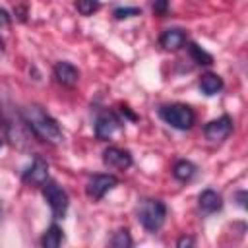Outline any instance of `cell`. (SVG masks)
<instances>
[{
    "instance_id": "cell-1",
    "label": "cell",
    "mask_w": 248,
    "mask_h": 248,
    "mask_svg": "<svg viewBox=\"0 0 248 248\" xmlns=\"http://www.w3.org/2000/svg\"><path fill=\"white\" fill-rule=\"evenodd\" d=\"M21 116H23V122L27 124V128L41 141H46V143L56 145V143H60L64 140L62 128L58 126V122L41 105H27L21 110Z\"/></svg>"
},
{
    "instance_id": "cell-2",
    "label": "cell",
    "mask_w": 248,
    "mask_h": 248,
    "mask_svg": "<svg viewBox=\"0 0 248 248\" xmlns=\"http://www.w3.org/2000/svg\"><path fill=\"white\" fill-rule=\"evenodd\" d=\"M167 219V205L161 200H143L138 209V221L149 232L159 231Z\"/></svg>"
},
{
    "instance_id": "cell-3",
    "label": "cell",
    "mask_w": 248,
    "mask_h": 248,
    "mask_svg": "<svg viewBox=\"0 0 248 248\" xmlns=\"http://www.w3.org/2000/svg\"><path fill=\"white\" fill-rule=\"evenodd\" d=\"M159 116H161L169 126H172V128H176V130H188V128H192L194 122H196L194 110H192L188 105H180V103L161 107Z\"/></svg>"
},
{
    "instance_id": "cell-4",
    "label": "cell",
    "mask_w": 248,
    "mask_h": 248,
    "mask_svg": "<svg viewBox=\"0 0 248 248\" xmlns=\"http://www.w3.org/2000/svg\"><path fill=\"white\" fill-rule=\"evenodd\" d=\"M43 196L52 211V217L54 219H62L68 211V205H70V198L66 194V190L62 186H58L54 180H46L43 184Z\"/></svg>"
},
{
    "instance_id": "cell-5",
    "label": "cell",
    "mask_w": 248,
    "mask_h": 248,
    "mask_svg": "<svg viewBox=\"0 0 248 248\" xmlns=\"http://www.w3.org/2000/svg\"><path fill=\"white\" fill-rule=\"evenodd\" d=\"M114 186H118V178L114 174H95L87 186H85V194L93 200V202H99L105 198L107 192H110Z\"/></svg>"
},
{
    "instance_id": "cell-6",
    "label": "cell",
    "mask_w": 248,
    "mask_h": 248,
    "mask_svg": "<svg viewBox=\"0 0 248 248\" xmlns=\"http://www.w3.org/2000/svg\"><path fill=\"white\" fill-rule=\"evenodd\" d=\"M231 132H232V120L227 114L207 122L205 128H203V136L209 141H223V140H227L231 136Z\"/></svg>"
},
{
    "instance_id": "cell-7",
    "label": "cell",
    "mask_w": 248,
    "mask_h": 248,
    "mask_svg": "<svg viewBox=\"0 0 248 248\" xmlns=\"http://www.w3.org/2000/svg\"><path fill=\"white\" fill-rule=\"evenodd\" d=\"M103 163L110 169L126 170L132 167V153L122 147H107L103 151Z\"/></svg>"
},
{
    "instance_id": "cell-8",
    "label": "cell",
    "mask_w": 248,
    "mask_h": 248,
    "mask_svg": "<svg viewBox=\"0 0 248 248\" xmlns=\"http://www.w3.org/2000/svg\"><path fill=\"white\" fill-rule=\"evenodd\" d=\"M23 180L29 182V184H35V186H43L46 180H48V165L43 157H35L31 167L23 172Z\"/></svg>"
},
{
    "instance_id": "cell-9",
    "label": "cell",
    "mask_w": 248,
    "mask_h": 248,
    "mask_svg": "<svg viewBox=\"0 0 248 248\" xmlns=\"http://www.w3.org/2000/svg\"><path fill=\"white\" fill-rule=\"evenodd\" d=\"M120 122L112 112H101L95 120V136L99 140H108L116 130H118Z\"/></svg>"
},
{
    "instance_id": "cell-10",
    "label": "cell",
    "mask_w": 248,
    "mask_h": 248,
    "mask_svg": "<svg viewBox=\"0 0 248 248\" xmlns=\"http://www.w3.org/2000/svg\"><path fill=\"white\" fill-rule=\"evenodd\" d=\"M54 78L58 83H62L64 87H74L79 79V72L74 64L70 62H58L54 66Z\"/></svg>"
},
{
    "instance_id": "cell-11",
    "label": "cell",
    "mask_w": 248,
    "mask_h": 248,
    "mask_svg": "<svg viewBox=\"0 0 248 248\" xmlns=\"http://www.w3.org/2000/svg\"><path fill=\"white\" fill-rule=\"evenodd\" d=\"M198 207H200L205 215L215 213V211H219V209L223 207V198H221V194H217L215 190H203V192L200 194V198H198Z\"/></svg>"
},
{
    "instance_id": "cell-12",
    "label": "cell",
    "mask_w": 248,
    "mask_h": 248,
    "mask_svg": "<svg viewBox=\"0 0 248 248\" xmlns=\"http://www.w3.org/2000/svg\"><path fill=\"white\" fill-rule=\"evenodd\" d=\"M159 43L163 48L167 50H178L180 46H184L186 43V33L182 29H167L163 31V35L159 37Z\"/></svg>"
},
{
    "instance_id": "cell-13",
    "label": "cell",
    "mask_w": 248,
    "mask_h": 248,
    "mask_svg": "<svg viewBox=\"0 0 248 248\" xmlns=\"http://www.w3.org/2000/svg\"><path fill=\"white\" fill-rule=\"evenodd\" d=\"M200 89H202V93L203 95H217L221 89H223V79H221V76H217V74H211V72H207V74H203L202 78H200Z\"/></svg>"
},
{
    "instance_id": "cell-14",
    "label": "cell",
    "mask_w": 248,
    "mask_h": 248,
    "mask_svg": "<svg viewBox=\"0 0 248 248\" xmlns=\"http://www.w3.org/2000/svg\"><path fill=\"white\" fill-rule=\"evenodd\" d=\"M196 174V165L192 161H186V159H180L174 163L172 167V176L180 182H188L192 176Z\"/></svg>"
},
{
    "instance_id": "cell-15",
    "label": "cell",
    "mask_w": 248,
    "mask_h": 248,
    "mask_svg": "<svg viewBox=\"0 0 248 248\" xmlns=\"http://www.w3.org/2000/svg\"><path fill=\"white\" fill-rule=\"evenodd\" d=\"M62 240H64L62 229H60L58 225H50V227L46 229V232L43 234L41 244H43L45 248H58V246L62 244Z\"/></svg>"
},
{
    "instance_id": "cell-16",
    "label": "cell",
    "mask_w": 248,
    "mask_h": 248,
    "mask_svg": "<svg viewBox=\"0 0 248 248\" xmlns=\"http://www.w3.org/2000/svg\"><path fill=\"white\" fill-rule=\"evenodd\" d=\"M188 50H190V56H192V58H194L198 64H203V66H209V64H213V56H211L207 50H203L200 45H196V43H190Z\"/></svg>"
},
{
    "instance_id": "cell-17",
    "label": "cell",
    "mask_w": 248,
    "mask_h": 248,
    "mask_svg": "<svg viewBox=\"0 0 248 248\" xmlns=\"http://www.w3.org/2000/svg\"><path fill=\"white\" fill-rule=\"evenodd\" d=\"M110 246L112 248H130L132 246V236L126 229H120L114 232V236L110 238Z\"/></svg>"
},
{
    "instance_id": "cell-18",
    "label": "cell",
    "mask_w": 248,
    "mask_h": 248,
    "mask_svg": "<svg viewBox=\"0 0 248 248\" xmlns=\"http://www.w3.org/2000/svg\"><path fill=\"white\" fill-rule=\"evenodd\" d=\"M76 8H78V12L81 16H91L93 12H97L101 8V2L99 0H78Z\"/></svg>"
},
{
    "instance_id": "cell-19",
    "label": "cell",
    "mask_w": 248,
    "mask_h": 248,
    "mask_svg": "<svg viewBox=\"0 0 248 248\" xmlns=\"http://www.w3.org/2000/svg\"><path fill=\"white\" fill-rule=\"evenodd\" d=\"M140 14H141L140 8H116L112 16L116 19H128V17H134V16H140Z\"/></svg>"
},
{
    "instance_id": "cell-20",
    "label": "cell",
    "mask_w": 248,
    "mask_h": 248,
    "mask_svg": "<svg viewBox=\"0 0 248 248\" xmlns=\"http://www.w3.org/2000/svg\"><path fill=\"white\" fill-rule=\"evenodd\" d=\"M169 10V0H153V14L155 16H165Z\"/></svg>"
},
{
    "instance_id": "cell-21",
    "label": "cell",
    "mask_w": 248,
    "mask_h": 248,
    "mask_svg": "<svg viewBox=\"0 0 248 248\" xmlns=\"http://www.w3.org/2000/svg\"><path fill=\"white\" fill-rule=\"evenodd\" d=\"M176 246L178 248H184V246H194V238L192 236H180L176 240Z\"/></svg>"
},
{
    "instance_id": "cell-22",
    "label": "cell",
    "mask_w": 248,
    "mask_h": 248,
    "mask_svg": "<svg viewBox=\"0 0 248 248\" xmlns=\"http://www.w3.org/2000/svg\"><path fill=\"white\" fill-rule=\"evenodd\" d=\"M8 25H10V16L6 10L0 8V27H8Z\"/></svg>"
},
{
    "instance_id": "cell-23",
    "label": "cell",
    "mask_w": 248,
    "mask_h": 248,
    "mask_svg": "<svg viewBox=\"0 0 248 248\" xmlns=\"http://www.w3.org/2000/svg\"><path fill=\"white\" fill-rule=\"evenodd\" d=\"M236 198H238V205H240V207H246V202H244V200H246V192L240 190V192L236 194Z\"/></svg>"
},
{
    "instance_id": "cell-24",
    "label": "cell",
    "mask_w": 248,
    "mask_h": 248,
    "mask_svg": "<svg viewBox=\"0 0 248 248\" xmlns=\"http://www.w3.org/2000/svg\"><path fill=\"white\" fill-rule=\"evenodd\" d=\"M2 54H4V41L0 39V56H2Z\"/></svg>"
},
{
    "instance_id": "cell-25",
    "label": "cell",
    "mask_w": 248,
    "mask_h": 248,
    "mask_svg": "<svg viewBox=\"0 0 248 248\" xmlns=\"http://www.w3.org/2000/svg\"><path fill=\"white\" fill-rule=\"evenodd\" d=\"M2 143H4V141H2V140H0V147H2Z\"/></svg>"
},
{
    "instance_id": "cell-26",
    "label": "cell",
    "mask_w": 248,
    "mask_h": 248,
    "mask_svg": "<svg viewBox=\"0 0 248 248\" xmlns=\"http://www.w3.org/2000/svg\"><path fill=\"white\" fill-rule=\"evenodd\" d=\"M0 213H2V207H0Z\"/></svg>"
}]
</instances>
